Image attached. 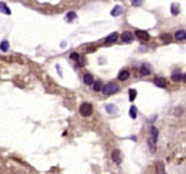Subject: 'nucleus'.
<instances>
[{
    "instance_id": "1",
    "label": "nucleus",
    "mask_w": 186,
    "mask_h": 174,
    "mask_svg": "<svg viewBox=\"0 0 186 174\" xmlns=\"http://www.w3.org/2000/svg\"><path fill=\"white\" fill-rule=\"evenodd\" d=\"M80 114L82 115V117H90L92 114V105L90 103H82L80 105Z\"/></svg>"
},
{
    "instance_id": "2",
    "label": "nucleus",
    "mask_w": 186,
    "mask_h": 174,
    "mask_svg": "<svg viewBox=\"0 0 186 174\" xmlns=\"http://www.w3.org/2000/svg\"><path fill=\"white\" fill-rule=\"evenodd\" d=\"M118 91H119V86L117 83H108L103 87V94L105 95H114Z\"/></svg>"
},
{
    "instance_id": "3",
    "label": "nucleus",
    "mask_w": 186,
    "mask_h": 174,
    "mask_svg": "<svg viewBox=\"0 0 186 174\" xmlns=\"http://www.w3.org/2000/svg\"><path fill=\"white\" fill-rule=\"evenodd\" d=\"M136 37L139 38V40H141V41H148L150 38V35L146 32V31L139 30V31H136Z\"/></svg>"
},
{
    "instance_id": "4",
    "label": "nucleus",
    "mask_w": 186,
    "mask_h": 174,
    "mask_svg": "<svg viewBox=\"0 0 186 174\" xmlns=\"http://www.w3.org/2000/svg\"><path fill=\"white\" fill-rule=\"evenodd\" d=\"M140 73L142 76H149L150 73H152V67H150V64L148 63H144L140 67Z\"/></svg>"
},
{
    "instance_id": "5",
    "label": "nucleus",
    "mask_w": 186,
    "mask_h": 174,
    "mask_svg": "<svg viewBox=\"0 0 186 174\" xmlns=\"http://www.w3.org/2000/svg\"><path fill=\"white\" fill-rule=\"evenodd\" d=\"M112 159L116 164H121L122 161V156H121V151L119 150H114L113 152H112Z\"/></svg>"
},
{
    "instance_id": "6",
    "label": "nucleus",
    "mask_w": 186,
    "mask_h": 174,
    "mask_svg": "<svg viewBox=\"0 0 186 174\" xmlns=\"http://www.w3.org/2000/svg\"><path fill=\"white\" fill-rule=\"evenodd\" d=\"M154 83H155V86L163 87V88L167 86V81H166L164 78H162V77H155V78H154Z\"/></svg>"
},
{
    "instance_id": "7",
    "label": "nucleus",
    "mask_w": 186,
    "mask_h": 174,
    "mask_svg": "<svg viewBox=\"0 0 186 174\" xmlns=\"http://www.w3.org/2000/svg\"><path fill=\"white\" fill-rule=\"evenodd\" d=\"M122 40L125 41V42H132V40H134V35L130 32V31H126V32H123L122 33Z\"/></svg>"
},
{
    "instance_id": "8",
    "label": "nucleus",
    "mask_w": 186,
    "mask_h": 174,
    "mask_svg": "<svg viewBox=\"0 0 186 174\" xmlns=\"http://www.w3.org/2000/svg\"><path fill=\"white\" fill-rule=\"evenodd\" d=\"M175 38L177 41H184L186 38V31L185 30H180L175 33Z\"/></svg>"
},
{
    "instance_id": "9",
    "label": "nucleus",
    "mask_w": 186,
    "mask_h": 174,
    "mask_svg": "<svg viewBox=\"0 0 186 174\" xmlns=\"http://www.w3.org/2000/svg\"><path fill=\"white\" fill-rule=\"evenodd\" d=\"M150 133H152V138H150V141L154 142V144H157V141H158V129L155 128V127H152L150 128Z\"/></svg>"
},
{
    "instance_id": "10",
    "label": "nucleus",
    "mask_w": 186,
    "mask_h": 174,
    "mask_svg": "<svg viewBox=\"0 0 186 174\" xmlns=\"http://www.w3.org/2000/svg\"><path fill=\"white\" fill-rule=\"evenodd\" d=\"M122 13V6L121 5H116L113 8V10H110V14L113 15V17H118V15H121Z\"/></svg>"
},
{
    "instance_id": "11",
    "label": "nucleus",
    "mask_w": 186,
    "mask_h": 174,
    "mask_svg": "<svg viewBox=\"0 0 186 174\" xmlns=\"http://www.w3.org/2000/svg\"><path fill=\"white\" fill-rule=\"evenodd\" d=\"M84 82H85V84H87V86L94 83V78H92V76L90 73H86V74L84 76Z\"/></svg>"
},
{
    "instance_id": "12",
    "label": "nucleus",
    "mask_w": 186,
    "mask_h": 174,
    "mask_svg": "<svg viewBox=\"0 0 186 174\" xmlns=\"http://www.w3.org/2000/svg\"><path fill=\"white\" fill-rule=\"evenodd\" d=\"M129 77H130L129 71H122V72H119V74H118V79L119 81H126V79H129Z\"/></svg>"
},
{
    "instance_id": "13",
    "label": "nucleus",
    "mask_w": 186,
    "mask_h": 174,
    "mask_svg": "<svg viewBox=\"0 0 186 174\" xmlns=\"http://www.w3.org/2000/svg\"><path fill=\"white\" fill-rule=\"evenodd\" d=\"M105 110L109 114H113V113H117V111H118V108L116 105H112V104H108V105L105 106Z\"/></svg>"
},
{
    "instance_id": "14",
    "label": "nucleus",
    "mask_w": 186,
    "mask_h": 174,
    "mask_svg": "<svg viewBox=\"0 0 186 174\" xmlns=\"http://www.w3.org/2000/svg\"><path fill=\"white\" fill-rule=\"evenodd\" d=\"M157 173L158 174H166V169H164V164L162 161L157 163Z\"/></svg>"
},
{
    "instance_id": "15",
    "label": "nucleus",
    "mask_w": 186,
    "mask_h": 174,
    "mask_svg": "<svg viewBox=\"0 0 186 174\" xmlns=\"http://www.w3.org/2000/svg\"><path fill=\"white\" fill-rule=\"evenodd\" d=\"M117 40H118V33H117V32H113V33H110L109 36L107 37L105 41H107V42H116Z\"/></svg>"
},
{
    "instance_id": "16",
    "label": "nucleus",
    "mask_w": 186,
    "mask_h": 174,
    "mask_svg": "<svg viewBox=\"0 0 186 174\" xmlns=\"http://www.w3.org/2000/svg\"><path fill=\"white\" fill-rule=\"evenodd\" d=\"M0 10H1L3 13L8 14V15L10 14V9H9V8H8V6L5 5V3H3V1H0Z\"/></svg>"
},
{
    "instance_id": "17",
    "label": "nucleus",
    "mask_w": 186,
    "mask_h": 174,
    "mask_svg": "<svg viewBox=\"0 0 186 174\" xmlns=\"http://www.w3.org/2000/svg\"><path fill=\"white\" fill-rule=\"evenodd\" d=\"M182 78H184L182 73H175V74H172V81H175V82H180V81H182Z\"/></svg>"
},
{
    "instance_id": "18",
    "label": "nucleus",
    "mask_w": 186,
    "mask_h": 174,
    "mask_svg": "<svg viewBox=\"0 0 186 174\" xmlns=\"http://www.w3.org/2000/svg\"><path fill=\"white\" fill-rule=\"evenodd\" d=\"M130 117L132 119H136V117H137V108L136 106H131L130 108Z\"/></svg>"
},
{
    "instance_id": "19",
    "label": "nucleus",
    "mask_w": 186,
    "mask_h": 174,
    "mask_svg": "<svg viewBox=\"0 0 186 174\" xmlns=\"http://www.w3.org/2000/svg\"><path fill=\"white\" fill-rule=\"evenodd\" d=\"M0 49H1V51H8V49H9V42L8 41H1V44H0Z\"/></svg>"
},
{
    "instance_id": "20",
    "label": "nucleus",
    "mask_w": 186,
    "mask_h": 174,
    "mask_svg": "<svg viewBox=\"0 0 186 174\" xmlns=\"http://www.w3.org/2000/svg\"><path fill=\"white\" fill-rule=\"evenodd\" d=\"M129 97H130V101H134V100L136 99V90L131 88V90L129 91Z\"/></svg>"
},
{
    "instance_id": "21",
    "label": "nucleus",
    "mask_w": 186,
    "mask_h": 174,
    "mask_svg": "<svg viewBox=\"0 0 186 174\" xmlns=\"http://www.w3.org/2000/svg\"><path fill=\"white\" fill-rule=\"evenodd\" d=\"M77 17V14L75 13V12H69V13L67 14V19H68V22H72L73 19H76Z\"/></svg>"
},
{
    "instance_id": "22",
    "label": "nucleus",
    "mask_w": 186,
    "mask_h": 174,
    "mask_svg": "<svg viewBox=\"0 0 186 174\" xmlns=\"http://www.w3.org/2000/svg\"><path fill=\"white\" fill-rule=\"evenodd\" d=\"M162 40H163L166 44H168V42L172 41V37L169 36V35H162Z\"/></svg>"
},
{
    "instance_id": "23",
    "label": "nucleus",
    "mask_w": 186,
    "mask_h": 174,
    "mask_svg": "<svg viewBox=\"0 0 186 174\" xmlns=\"http://www.w3.org/2000/svg\"><path fill=\"white\" fill-rule=\"evenodd\" d=\"M171 12L173 14H179V5H177V4H172V6H171Z\"/></svg>"
},
{
    "instance_id": "24",
    "label": "nucleus",
    "mask_w": 186,
    "mask_h": 174,
    "mask_svg": "<svg viewBox=\"0 0 186 174\" xmlns=\"http://www.w3.org/2000/svg\"><path fill=\"white\" fill-rule=\"evenodd\" d=\"M100 87H102V82H100V81H96V82H94V90L95 91H99Z\"/></svg>"
},
{
    "instance_id": "25",
    "label": "nucleus",
    "mask_w": 186,
    "mask_h": 174,
    "mask_svg": "<svg viewBox=\"0 0 186 174\" xmlns=\"http://www.w3.org/2000/svg\"><path fill=\"white\" fill-rule=\"evenodd\" d=\"M71 59H75V60H77V59H80V55L77 53H73L72 55H71Z\"/></svg>"
},
{
    "instance_id": "26",
    "label": "nucleus",
    "mask_w": 186,
    "mask_h": 174,
    "mask_svg": "<svg viewBox=\"0 0 186 174\" xmlns=\"http://www.w3.org/2000/svg\"><path fill=\"white\" fill-rule=\"evenodd\" d=\"M141 4H142L141 1H134V3H132V5H136V6H137V5H141Z\"/></svg>"
},
{
    "instance_id": "27",
    "label": "nucleus",
    "mask_w": 186,
    "mask_h": 174,
    "mask_svg": "<svg viewBox=\"0 0 186 174\" xmlns=\"http://www.w3.org/2000/svg\"><path fill=\"white\" fill-rule=\"evenodd\" d=\"M94 51H95V49H94V48H91V49H89V50H87V53H94Z\"/></svg>"
}]
</instances>
